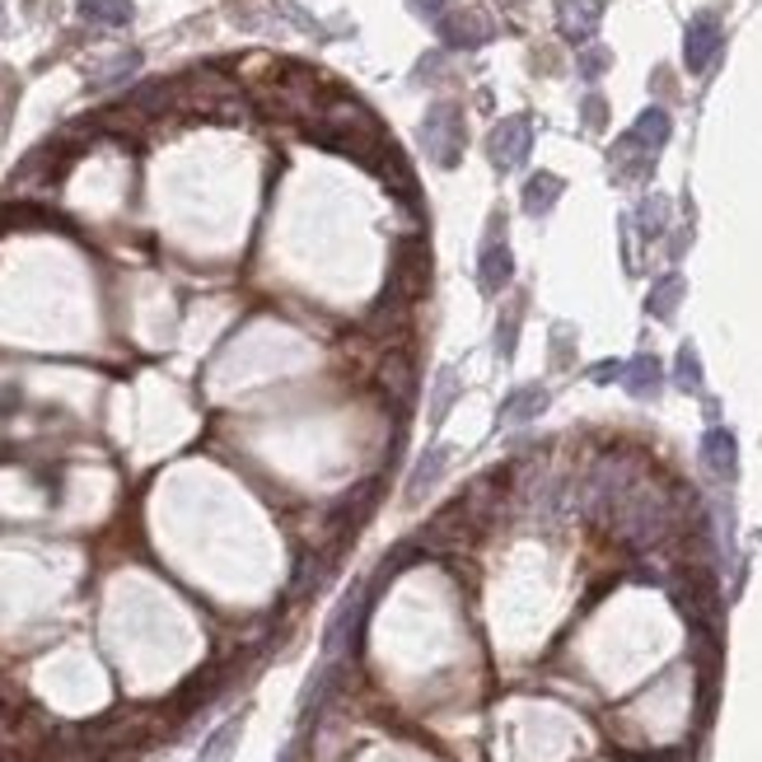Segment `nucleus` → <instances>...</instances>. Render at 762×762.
<instances>
[{
    "label": "nucleus",
    "mask_w": 762,
    "mask_h": 762,
    "mask_svg": "<svg viewBox=\"0 0 762 762\" xmlns=\"http://www.w3.org/2000/svg\"><path fill=\"white\" fill-rule=\"evenodd\" d=\"M421 141H426V154H431L440 169H454L459 154H463V112H459V104H436L431 112H426Z\"/></svg>",
    "instance_id": "1"
},
{
    "label": "nucleus",
    "mask_w": 762,
    "mask_h": 762,
    "mask_svg": "<svg viewBox=\"0 0 762 762\" xmlns=\"http://www.w3.org/2000/svg\"><path fill=\"white\" fill-rule=\"evenodd\" d=\"M720 47H726V24H720L716 10H701L688 24V37H683V62H688L693 75H707L716 66Z\"/></svg>",
    "instance_id": "2"
},
{
    "label": "nucleus",
    "mask_w": 762,
    "mask_h": 762,
    "mask_svg": "<svg viewBox=\"0 0 762 762\" xmlns=\"http://www.w3.org/2000/svg\"><path fill=\"white\" fill-rule=\"evenodd\" d=\"M486 150H492V164L496 169H519L524 160H529V150H534V122L524 112L515 117H505V122H496V131L486 136Z\"/></svg>",
    "instance_id": "3"
},
{
    "label": "nucleus",
    "mask_w": 762,
    "mask_h": 762,
    "mask_svg": "<svg viewBox=\"0 0 762 762\" xmlns=\"http://www.w3.org/2000/svg\"><path fill=\"white\" fill-rule=\"evenodd\" d=\"M701 463H707V473L716 482H734L739 473V444H734V431L726 426H711L707 436H701Z\"/></svg>",
    "instance_id": "4"
},
{
    "label": "nucleus",
    "mask_w": 762,
    "mask_h": 762,
    "mask_svg": "<svg viewBox=\"0 0 762 762\" xmlns=\"http://www.w3.org/2000/svg\"><path fill=\"white\" fill-rule=\"evenodd\" d=\"M515 277V258H511V244H501L496 239V229H492V239H486V248L477 253V286L486 290V296H496V290H505Z\"/></svg>",
    "instance_id": "5"
},
{
    "label": "nucleus",
    "mask_w": 762,
    "mask_h": 762,
    "mask_svg": "<svg viewBox=\"0 0 762 762\" xmlns=\"http://www.w3.org/2000/svg\"><path fill=\"white\" fill-rule=\"evenodd\" d=\"M599 19H603L599 0H557V29L571 43H590L599 33Z\"/></svg>",
    "instance_id": "6"
},
{
    "label": "nucleus",
    "mask_w": 762,
    "mask_h": 762,
    "mask_svg": "<svg viewBox=\"0 0 762 762\" xmlns=\"http://www.w3.org/2000/svg\"><path fill=\"white\" fill-rule=\"evenodd\" d=\"M618 384L627 388L632 398H641V403L659 398V388H664V365H659V356H651V351H641V356L622 361V379H618Z\"/></svg>",
    "instance_id": "7"
},
{
    "label": "nucleus",
    "mask_w": 762,
    "mask_h": 762,
    "mask_svg": "<svg viewBox=\"0 0 762 762\" xmlns=\"http://www.w3.org/2000/svg\"><path fill=\"white\" fill-rule=\"evenodd\" d=\"M444 468H449V449L444 444H431V449H421V459L412 468V477H407V501H426L431 496V486L444 477Z\"/></svg>",
    "instance_id": "8"
},
{
    "label": "nucleus",
    "mask_w": 762,
    "mask_h": 762,
    "mask_svg": "<svg viewBox=\"0 0 762 762\" xmlns=\"http://www.w3.org/2000/svg\"><path fill=\"white\" fill-rule=\"evenodd\" d=\"M538 412H547V388L543 384H519V388H511V398L501 403V421H511V426L534 421Z\"/></svg>",
    "instance_id": "9"
},
{
    "label": "nucleus",
    "mask_w": 762,
    "mask_h": 762,
    "mask_svg": "<svg viewBox=\"0 0 762 762\" xmlns=\"http://www.w3.org/2000/svg\"><path fill=\"white\" fill-rule=\"evenodd\" d=\"M655 160H659V154H651L632 131L613 146V169H618V179H646V173L655 169Z\"/></svg>",
    "instance_id": "10"
},
{
    "label": "nucleus",
    "mask_w": 762,
    "mask_h": 762,
    "mask_svg": "<svg viewBox=\"0 0 762 762\" xmlns=\"http://www.w3.org/2000/svg\"><path fill=\"white\" fill-rule=\"evenodd\" d=\"M436 33H440L444 47H477L482 37H486V29L477 24L473 14H463V10H449L440 24H436Z\"/></svg>",
    "instance_id": "11"
},
{
    "label": "nucleus",
    "mask_w": 762,
    "mask_h": 762,
    "mask_svg": "<svg viewBox=\"0 0 762 762\" xmlns=\"http://www.w3.org/2000/svg\"><path fill=\"white\" fill-rule=\"evenodd\" d=\"M561 192H566V183L557 173H534V179L524 183V211H529V216H547V211L561 202Z\"/></svg>",
    "instance_id": "12"
},
{
    "label": "nucleus",
    "mask_w": 762,
    "mask_h": 762,
    "mask_svg": "<svg viewBox=\"0 0 762 762\" xmlns=\"http://www.w3.org/2000/svg\"><path fill=\"white\" fill-rule=\"evenodd\" d=\"M669 131H674V122H669V112H664V108H646V112H641L636 122H632V136H636V141L646 146L651 154H659L664 146H669Z\"/></svg>",
    "instance_id": "13"
},
{
    "label": "nucleus",
    "mask_w": 762,
    "mask_h": 762,
    "mask_svg": "<svg viewBox=\"0 0 762 762\" xmlns=\"http://www.w3.org/2000/svg\"><path fill=\"white\" fill-rule=\"evenodd\" d=\"M384 388H388V398H398L407 407V403H412V394H417V365L407 361V356H388V365H384Z\"/></svg>",
    "instance_id": "14"
},
{
    "label": "nucleus",
    "mask_w": 762,
    "mask_h": 762,
    "mask_svg": "<svg viewBox=\"0 0 762 762\" xmlns=\"http://www.w3.org/2000/svg\"><path fill=\"white\" fill-rule=\"evenodd\" d=\"M683 296H688V286H683L678 271H669V277H659V281H655L646 309H651L655 319H674V314H678V304H683Z\"/></svg>",
    "instance_id": "15"
},
{
    "label": "nucleus",
    "mask_w": 762,
    "mask_h": 762,
    "mask_svg": "<svg viewBox=\"0 0 762 762\" xmlns=\"http://www.w3.org/2000/svg\"><path fill=\"white\" fill-rule=\"evenodd\" d=\"M81 14L89 24L122 29V24H131V0H81Z\"/></svg>",
    "instance_id": "16"
},
{
    "label": "nucleus",
    "mask_w": 762,
    "mask_h": 762,
    "mask_svg": "<svg viewBox=\"0 0 762 762\" xmlns=\"http://www.w3.org/2000/svg\"><path fill=\"white\" fill-rule=\"evenodd\" d=\"M239 734H244V720H239V716L225 720V726L206 739L202 762H229V758H234V749H239Z\"/></svg>",
    "instance_id": "17"
},
{
    "label": "nucleus",
    "mask_w": 762,
    "mask_h": 762,
    "mask_svg": "<svg viewBox=\"0 0 762 762\" xmlns=\"http://www.w3.org/2000/svg\"><path fill=\"white\" fill-rule=\"evenodd\" d=\"M664 225H669V197H646L636 206V234L641 239H659Z\"/></svg>",
    "instance_id": "18"
},
{
    "label": "nucleus",
    "mask_w": 762,
    "mask_h": 762,
    "mask_svg": "<svg viewBox=\"0 0 762 762\" xmlns=\"http://www.w3.org/2000/svg\"><path fill=\"white\" fill-rule=\"evenodd\" d=\"M454 398H459V369H454V365H444L440 375H436V398H431V421H436V426L449 417V407H454Z\"/></svg>",
    "instance_id": "19"
},
{
    "label": "nucleus",
    "mask_w": 762,
    "mask_h": 762,
    "mask_svg": "<svg viewBox=\"0 0 762 762\" xmlns=\"http://www.w3.org/2000/svg\"><path fill=\"white\" fill-rule=\"evenodd\" d=\"M674 384L683 388V394H701V361H697V346H678Z\"/></svg>",
    "instance_id": "20"
},
{
    "label": "nucleus",
    "mask_w": 762,
    "mask_h": 762,
    "mask_svg": "<svg viewBox=\"0 0 762 762\" xmlns=\"http://www.w3.org/2000/svg\"><path fill=\"white\" fill-rule=\"evenodd\" d=\"M141 66V52H122V56H112V66L104 71H94V85H117V81H127V75Z\"/></svg>",
    "instance_id": "21"
},
{
    "label": "nucleus",
    "mask_w": 762,
    "mask_h": 762,
    "mask_svg": "<svg viewBox=\"0 0 762 762\" xmlns=\"http://www.w3.org/2000/svg\"><path fill=\"white\" fill-rule=\"evenodd\" d=\"M515 337H519V309H515V314H501V332H496V351H501V356H511V351H515Z\"/></svg>",
    "instance_id": "22"
},
{
    "label": "nucleus",
    "mask_w": 762,
    "mask_h": 762,
    "mask_svg": "<svg viewBox=\"0 0 762 762\" xmlns=\"http://www.w3.org/2000/svg\"><path fill=\"white\" fill-rule=\"evenodd\" d=\"M407 10H417L426 24H440V19L454 10V6H449V0H407Z\"/></svg>",
    "instance_id": "23"
},
{
    "label": "nucleus",
    "mask_w": 762,
    "mask_h": 762,
    "mask_svg": "<svg viewBox=\"0 0 762 762\" xmlns=\"http://www.w3.org/2000/svg\"><path fill=\"white\" fill-rule=\"evenodd\" d=\"M609 71V52L603 47H590V52H580V75L584 81H594V75Z\"/></svg>",
    "instance_id": "24"
},
{
    "label": "nucleus",
    "mask_w": 762,
    "mask_h": 762,
    "mask_svg": "<svg viewBox=\"0 0 762 762\" xmlns=\"http://www.w3.org/2000/svg\"><path fill=\"white\" fill-rule=\"evenodd\" d=\"M580 117H584V127H590V131H603V122H609V108H603L599 94H590V99H584V108H580Z\"/></svg>",
    "instance_id": "25"
},
{
    "label": "nucleus",
    "mask_w": 762,
    "mask_h": 762,
    "mask_svg": "<svg viewBox=\"0 0 762 762\" xmlns=\"http://www.w3.org/2000/svg\"><path fill=\"white\" fill-rule=\"evenodd\" d=\"M590 379H594V384H613V379H622V361H603V365H594V369H590Z\"/></svg>",
    "instance_id": "26"
}]
</instances>
